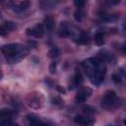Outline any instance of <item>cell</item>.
Segmentation results:
<instances>
[{
	"label": "cell",
	"instance_id": "obj_19",
	"mask_svg": "<svg viewBox=\"0 0 126 126\" xmlns=\"http://www.w3.org/2000/svg\"><path fill=\"white\" fill-rule=\"evenodd\" d=\"M58 55H59V50H58V48H57L56 46L52 47V48L48 51V56H49L50 58H56Z\"/></svg>",
	"mask_w": 126,
	"mask_h": 126
},
{
	"label": "cell",
	"instance_id": "obj_5",
	"mask_svg": "<svg viewBox=\"0 0 126 126\" xmlns=\"http://www.w3.org/2000/svg\"><path fill=\"white\" fill-rule=\"evenodd\" d=\"M74 121L80 126H94V124L95 123V120L94 118L85 115H76Z\"/></svg>",
	"mask_w": 126,
	"mask_h": 126
},
{
	"label": "cell",
	"instance_id": "obj_22",
	"mask_svg": "<svg viewBox=\"0 0 126 126\" xmlns=\"http://www.w3.org/2000/svg\"><path fill=\"white\" fill-rule=\"evenodd\" d=\"M74 4L77 6V8H83L84 5L86 4V2H85V1H78V0H76V1L74 2Z\"/></svg>",
	"mask_w": 126,
	"mask_h": 126
},
{
	"label": "cell",
	"instance_id": "obj_17",
	"mask_svg": "<svg viewBox=\"0 0 126 126\" xmlns=\"http://www.w3.org/2000/svg\"><path fill=\"white\" fill-rule=\"evenodd\" d=\"M0 126H19V124L16 121H14L12 118H8V119L0 120Z\"/></svg>",
	"mask_w": 126,
	"mask_h": 126
},
{
	"label": "cell",
	"instance_id": "obj_15",
	"mask_svg": "<svg viewBox=\"0 0 126 126\" xmlns=\"http://www.w3.org/2000/svg\"><path fill=\"white\" fill-rule=\"evenodd\" d=\"M94 41L96 45H102L104 43V32H97L94 36Z\"/></svg>",
	"mask_w": 126,
	"mask_h": 126
},
{
	"label": "cell",
	"instance_id": "obj_12",
	"mask_svg": "<svg viewBox=\"0 0 126 126\" xmlns=\"http://www.w3.org/2000/svg\"><path fill=\"white\" fill-rule=\"evenodd\" d=\"M100 18L102 21L104 22H114L116 20H118L119 16L117 14H107V13H101L100 14Z\"/></svg>",
	"mask_w": 126,
	"mask_h": 126
},
{
	"label": "cell",
	"instance_id": "obj_11",
	"mask_svg": "<svg viewBox=\"0 0 126 126\" xmlns=\"http://www.w3.org/2000/svg\"><path fill=\"white\" fill-rule=\"evenodd\" d=\"M30 7V2L29 1H22L20 3H17V4H14L13 5V10L17 13H20V12H23L25 10H27L28 8Z\"/></svg>",
	"mask_w": 126,
	"mask_h": 126
},
{
	"label": "cell",
	"instance_id": "obj_24",
	"mask_svg": "<svg viewBox=\"0 0 126 126\" xmlns=\"http://www.w3.org/2000/svg\"><path fill=\"white\" fill-rule=\"evenodd\" d=\"M56 90H57V91H59V92H60V93H62V94H65V92H66L64 88H61V86H57V87H56Z\"/></svg>",
	"mask_w": 126,
	"mask_h": 126
},
{
	"label": "cell",
	"instance_id": "obj_14",
	"mask_svg": "<svg viewBox=\"0 0 126 126\" xmlns=\"http://www.w3.org/2000/svg\"><path fill=\"white\" fill-rule=\"evenodd\" d=\"M74 41L76 43H78V44H87L89 42V35L86 32H81V33L79 34V36Z\"/></svg>",
	"mask_w": 126,
	"mask_h": 126
},
{
	"label": "cell",
	"instance_id": "obj_20",
	"mask_svg": "<svg viewBox=\"0 0 126 126\" xmlns=\"http://www.w3.org/2000/svg\"><path fill=\"white\" fill-rule=\"evenodd\" d=\"M56 67H57L56 62H51V64L49 65V71H50L51 74H55V72H56Z\"/></svg>",
	"mask_w": 126,
	"mask_h": 126
},
{
	"label": "cell",
	"instance_id": "obj_26",
	"mask_svg": "<svg viewBox=\"0 0 126 126\" xmlns=\"http://www.w3.org/2000/svg\"><path fill=\"white\" fill-rule=\"evenodd\" d=\"M108 126H112V125H108Z\"/></svg>",
	"mask_w": 126,
	"mask_h": 126
},
{
	"label": "cell",
	"instance_id": "obj_25",
	"mask_svg": "<svg viewBox=\"0 0 126 126\" xmlns=\"http://www.w3.org/2000/svg\"><path fill=\"white\" fill-rule=\"evenodd\" d=\"M2 78H3V74H2V71L0 70V80H1Z\"/></svg>",
	"mask_w": 126,
	"mask_h": 126
},
{
	"label": "cell",
	"instance_id": "obj_21",
	"mask_svg": "<svg viewBox=\"0 0 126 126\" xmlns=\"http://www.w3.org/2000/svg\"><path fill=\"white\" fill-rule=\"evenodd\" d=\"M112 80H113V82H114V83L118 84V83H120V82H121V77H120V75H119V74L115 73V74H113V75H112Z\"/></svg>",
	"mask_w": 126,
	"mask_h": 126
},
{
	"label": "cell",
	"instance_id": "obj_1",
	"mask_svg": "<svg viewBox=\"0 0 126 126\" xmlns=\"http://www.w3.org/2000/svg\"><path fill=\"white\" fill-rule=\"evenodd\" d=\"M82 67L87 77L94 85L98 86L103 82L106 74V65L105 61H103L101 58L98 56L88 58L83 61Z\"/></svg>",
	"mask_w": 126,
	"mask_h": 126
},
{
	"label": "cell",
	"instance_id": "obj_13",
	"mask_svg": "<svg viewBox=\"0 0 126 126\" xmlns=\"http://www.w3.org/2000/svg\"><path fill=\"white\" fill-rule=\"evenodd\" d=\"M43 24L44 27L46 28L47 31H52L54 28V19L51 16H46L43 20Z\"/></svg>",
	"mask_w": 126,
	"mask_h": 126
},
{
	"label": "cell",
	"instance_id": "obj_23",
	"mask_svg": "<svg viewBox=\"0 0 126 126\" xmlns=\"http://www.w3.org/2000/svg\"><path fill=\"white\" fill-rule=\"evenodd\" d=\"M84 111L85 112H87V113H94L95 111V109H94V108H92V107H90V106H84Z\"/></svg>",
	"mask_w": 126,
	"mask_h": 126
},
{
	"label": "cell",
	"instance_id": "obj_3",
	"mask_svg": "<svg viewBox=\"0 0 126 126\" xmlns=\"http://www.w3.org/2000/svg\"><path fill=\"white\" fill-rule=\"evenodd\" d=\"M120 99L114 91H107L101 98V106L106 110H113L117 108Z\"/></svg>",
	"mask_w": 126,
	"mask_h": 126
},
{
	"label": "cell",
	"instance_id": "obj_6",
	"mask_svg": "<svg viewBox=\"0 0 126 126\" xmlns=\"http://www.w3.org/2000/svg\"><path fill=\"white\" fill-rule=\"evenodd\" d=\"M27 33L29 35H32V36H34V37H41L44 33V28H43V25L42 24H36L33 28L32 29H28L27 30Z\"/></svg>",
	"mask_w": 126,
	"mask_h": 126
},
{
	"label": "cell",
	"instance_id": "obj_18",
	"mask_svg": "<svg viewBox=\"0 0 126 126\" xmlns=\"http://www.w3.org/2000/svg\"><path fill=\"white\" fill-rule=\"evenodd\" d=\"M83 17H84V11H83V8H77L76 11L74 12V18L77 22H81L83 20Z\"/></svg>",
	"mask_w": 126,
	"mask_h": 126
},
{
	"label": "cell",
	"instance_id": "obj_27",
	"mask_svg": "<svg viewBox=\"0 0 126 126\" xmlns=\"http://www.w3.org/2000/svg\"><path fill=\"white\" fill-rule=\"evenodd\" d=\"M0 16H1V15H0Z\"/></svg>",
	"mask_w": 126,
	"mask_h": 126
},
{
	"label": "cell",
	"instance_id": "obj_9",
	"mask_svg": "<svg viewBox=\"0 0 126 126\" xmlns=\"http://www.w3.org/2000/svg\"><path fill=\"white\" fill-rule=\"evenodd\" d=\"M71 25H69L68 23H61L59 30H58V33L61 37H69L70 36V32H71Z\"/></svg>",
	"mask_w": 126,
	"mask_h": 126
},
{
	"label": "cell",
	"instance_id": "obj_7",
	"mask_svg": "<svg viewBox=\"0 0 126 126\" xmlns=\"http://www.w3.org/2000/svg\"><path fill=\"white\" fill-rule=\"evenodd\" d=\"M27 119H28V121H29V123H30L31 126H50L49 124H47L46 122L42 121L41 119H39L34 114H29V115H27Z\"/></svg>",
	"mask_w": 126,
	"mask_h": 126
},
{
	"label": "cell",
	"instance_id": "obj_4",
	"mask_svg": "<svg viewBox=\"0 0 126 126\" xmlns=\"http://www.w3.org/2000/svg\"><path fill=\"white\" fill-rule=\"evenodd\" d=\"M93 94V91L89 87H82L78 90L76 94V100L79 102H85Z\"/></svg>",
	"mask_w": 126,
	"mask_h": 126
},
{
	"label": "cell",
	"instance_id": "obj_10",
	"mask_svg": "<svg viewBox=\"0 0 126 126\" xmlns=\"http://www.w3.org/2000/svg\"><path fill=\"white\" fill-rule=\"evenodd\" d=\"M82 83H83V77H82V74H81L78 70H76L75 75H74L73 78H72V85H70L69 89H70V90H71V89H74V88L80 86Z\"/></svg>",
	"mask_w": 126,
	"mask_h": 126
},
{
	"label": "cell",
	"instance_id": "obj_16",
	"mask_svg": "<svg viewBox=\"0 0 126 126\" xmlns=\"http://www.w3.org/2000/svg\"><path fill=\"white\" fill-rule=\"evenodd\" d=\"M14 115V112L11 109L8 108H3L0 110V120L3 119H8V118H12Z\"/></svg>",
	"mask_w": 126,
	"mask_h": 126
},
{
	"label": "cell",
	"instance_id": "obj_2",
	"mask_svg": "<svg viewBox=\"0 0 126 126\" xmlns=\"http://www.w3.org/2000/svg\"><path fill=\"white\" fill-rule=\"evenodd\" d=\"M0 51L5 56L6 60L11 64L21 61L28 54V49L20 43L4 44L0 47Z\"/></svg>",
	"mask_w": 126,
	"mask_h": 126
},
{
	"label": "cell",
	"instance_id": "obj_8",
	"mask_svg": "<svg viewBox=\"0 0 126 126\" xmlns=\"http://www.w3.org/2000/svg\"><path fill=\"white\" fill-rule=\"evenodd\" d=\"M16 24L13 22H5L3 25L0 26V35H6L9 32L16 30Z\"/></svg>",
	"mask_w": 126,
	"mask_h": 126
}]
</instances>
